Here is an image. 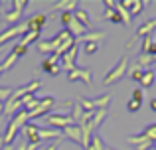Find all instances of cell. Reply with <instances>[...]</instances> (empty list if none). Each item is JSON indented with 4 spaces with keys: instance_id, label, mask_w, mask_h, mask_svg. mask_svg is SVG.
<instances>
[{
    "instance_id": "1",
    "label": "cell",
    "mask_w": 156,
    "mask_h": 150,
    "mask_svg": "<svg viewBox=\"0 0 156 150\" xmlns=\"http://www.w3.org/2000/svg\"><path fill=\"white\" fill-rule=\"evenodd\" d=\"M28 120H30V115H28V111L16 113V115L12 117V120H10V124H8V128H6V134H4V144H12V142H14V138H16V134H18V131L26 127Z\"/></svg>"
},
{
    "instance_id": "2",
    "label": "cell",
    "mask_w": 156,
    "mask_h": 150,
    "mask_svg": "<svg viewBox=\"0 0 156 150\" xmlns=\"http://www.w3.org/2000/svg\"><path fill=\"white\" fill-rule=\"evenodd\" d=\"M129 71V58H122L121 61L117 63V65L113 67V69L109 71V73L105 75V79H103V83L105 85H113V83H117V81H121L122 79V75Z\"/></svg>"
},
{
    "instance_id": "3",
    "label": "cell",
    "mask_w": 156,
    "mask_h": 150,
    "mask_svg": "<svg viewBox=\"0 0 156 150\" xmlns=\"http://www.w3.org/2000/svg\"><path fill=\"white\" fill-rule=\"evenodd\" d=\"M46 120H48V124H50V127L55 128V131H63V128H67V127H71V124H75V123H73V119H71V115H69V117L48 115Z\"/></svg>"
},
{
    "instance_id": "4",
    "label": "cell",
    "mask_w": 156,
    "mask_h": 150,
    "mask_svg": "<svg viewBox=\"0 0 156 150\" xmlns=\"http://www.w3.org/2000/svg\"><path fill=\"white\" fill-rule=\"evenodd\" d=\"M28 32V24H20V26H12L8 28L6 32H2L0 34V46H2L4 42H8L10 38H16V36H24Z\"/></svg>"
},
{
    "instance_id": "5",
    "label": "cell",
    "mask_w": 156,
    "mask_h": 150,
    "mask_svg": "<svg viewBox=\"0 0 156 150\" xmlns=\"http://www.w3.org/2000/svg\"><path fill=\"white\" fill-rule=\"evenodd\" d=\"M53 103H55V99H53V97H46V99H40V105H38V107H36L32 113H28V115H30V119H36V117L46 115V113L53 107Z\"/></svg>"
},
{
    "instance_id": "6",
    "label": "cell",
    "mask_w": 156,
    "mask_h": 150,
    "mask_svg": "<svg viewBox=\"0 0 156 150\" xmlns=\"http://www.w3.org/2000/svg\"><path fill=\"white\" fill-rule=\"evenodd\" d=\"M12 6H14V10L8 12V14H4V20H6V22H10V24L16 22V20L22 16L24 8L28 6V2H26V0H14V2H12Z\"/></svg>"
},
{
    "instance_id": "7",
    "label": "cell",
    "mask_w": 156,
    "mask_h": 150,
    "mask_svg": "<svg viewBox=\"0 0 156 150\" xmlns=\"http://www.w3.org/2000/svg\"><path fill=\"white\" fill-rule=\"evenodd\" d=\"M22 132H24V136L28 138L30 144H42V138H40V127H38V124L28 123L26 127H24Z\"/></svg>"
},
{
    "instance_id": "8",
    "label": "cell",
    "mask_w": 156,
    "mask_h": 150,
    "mask_svg": "<svg viewBox=\"0 0 156 150\" xmlns=\"http://www.w3.org/2000/svg\"><path fill=\"white\" fill-rule=\"evenodd\" d=\"M77 50H79V47H77V44H75V46H73L69 51H65V54H63V58H61V65L65 67V71H73V69H75Z\"/></svg>"
},
{
    "instance_id": "9",
    "label": "cell",
    "mask_w": 156,
    "mask_h": 150,
    "mask_svg": "<svg viewBox=\"0 0 156 150\" xmlns=\"http://www.w3.org/2000/svg\"><path fill=\"white\" fill-rule=\"evenodd\" d=\"M67 79L69 81H83L85 85H91V71L89 69H73L67 73Z\"/></svg>"
},
{
    "instance_id": "10",
    "label": "cell",
    "mask_w": 156,
    "mask_h": 150,
    "mask_svg": "<svg viewBox=\"0 0 156 150\" xmlns=\"http://www.w3.org/2000/svg\"><path fill=\"white\" fill-rule=\"evenodd\" d=\"M46 22H48V16H46V14H36L34 18H30L26 24H28V30L40 32V30H42V26H44Z\"/></svg>"
},
{
    "instance_id": "11",
    "label": "cell",
    "mask_w": 156,
    "mask_h": 150,
    "mask_svg": "<svg viewBox=\"0 0 156 150\" xmlns=\"http://www.w3.org/2000/svg\"><path fill=\"white\" fill-rule=\"evenodd\" d=\"M61 134L65 136V138H69V140H73V142H77V144H81V128L77 127V124H71V127H67V128H63L61 131Z\"/></svg>"
},
{
    "instance_id": "12",
    "label": "cell",
    "mask_w": 156,
    "mask_h": 150,
    "mask_svg": "<svg viewBox=\"0 0 156 150\" xmlns=\"http://www.w3.org/2000/svg\"><path fill=\"white\" fill-rule=\"evenodd\" d=\"M122 6H129V14H130V18H133V16H136V14H140L142 12V8L146 6V2H142V0H136V2H133V0H122Z\"/></svg>"
},
{
    "instance_id": "13",
    "label": "cell",
    "mask_w": 156,
    "mask_h": 150,
    "mask_svg": "<svg viewBox=\"0 0 156 150\" xmlns=\"http://www.w3.org/2000/svg\"><path fill=\"white\" fill-rule=\"evenodd\" d=\"M73 16H75V20L85 28V30H89V28H91V18H89V14L85 10H81V8H79V10L73 12Z\"/></svg>"
},
{
    "instance_id": "14",
    "label": "cell",
    "mask_w": 156,
    "mask_h": 150,
    "mask_svg": "<svg viewBox=\"0 0 156 150\" xmlns=\"http://www.w3.org/2000/svg\"><path fill=\"white\" fill-rule=\"evenodd\" d=\"M154 30H156V18H154V20H148L144 26L138 28V30H136V36H140V38H146V36H150Z\"/></svg>"
},
{
    "instance_id": "15",
    "label": "cell",
    "mask_w": 156,
    "mask_h": 150,
    "mask_svg": "<svg viewBox=\"0 0 156 150\" xmlns=\"http://www.w3.org/2000/svg\"><path fill=\"white\" fill-rule=\"evenodd\" d=\"M109 101H111V95H101V97H97V99H91V103H93V109H95V111H103V109H107Z\"/></svg>"
},
{
    "instance_id": "16",
    "label": "cell",
    "mask_w": 156,
    "mask_h": 150,
    "mask_svg": "<svg viewBox=\"0 0 156 150\" xmlns=\"http://www.w3.org/2000/svg\"><path fill=\"white\" fill-rule=\"evenodd\" d=\"M16 61H18V55H16L14 51H10V54L6 55V59H4V61L0 63V71H2V73H4V71H8V69H10V67L14 65Z\"/></svg>"
},
{
    "instance_id": "17",
    "label": "cell",
    "mask_w": 156,
    "mask_h": 150,
    "mask_svg": "<svg viewBox=\"0 0 156 150\" xmlns=\"http://www.w3.org/2000/svg\"><path fill=\"white\" fill-rule=\"evenodd\" d=\"M154 79H156V71H152V69H144V75H142V79H140L142 89L150 87V85L154 83Z\"/></svg>"
},
{
    "instance_id": "18",
    "label": "cell",
    "mask_w": 156,
    "mask_h": 150,
    "mask_svg": "<svg viewBox=\"0 0 156 150\" xmlns=\"http://www.w3.org/2000/svg\"><path fill=\"white\" fill-rule=\"evenodd\" d=\"M103 38H105L103 32H89V34H83L81 38H77V40L87 44V42H97V40H103Z\"/></svg>"
},
{
    "instance_id": "19",
    "label": "cell",
    "mask_w": 156,
    "mask_h": 150,
    "mask_svg": "<svg viewBox=\"0 0 156 150\" xmlns=\"http://www.w3.org/2000/svg\"><path fill=\"white\" fill-rule=\"evenodd\" d=\"M38 38H40V32H32V30H28L26 34L22 36V40H20V44L28 47V46H30L32 42H36V40H38Z\"/></svg>"
},
{
    "instance_id": "20",
    "label": "cell",
    "mask_w": 156,
    "mask_h": 150,
    "mask_svg": "<svg viewBox=\"0 0 156 150\" xmlns=\"http://www.w3.org/2000/svg\"><path fill=\"white\" fill-rule=\"evenodd\" d=\"M87 150H107V148H105L103 140H101V136L99 134H93V138H91V142H89Z\"/></svg>"
},
{
    "instance_id": "21",
    "label": "cell",
    "mask_w": 156,
    "mask_h": 150,
    "mask_svg": "<svg viewBox=\"0 0 156 150\" xmlns=\"http://www.w3.org/2000/svg\"><path fill=\"white\" fill-rule=\"evenodd\" d=\"M117 12L121 14V20H122V24H125V26H129V24H130V14H129V10H126V8L122 6L121 2H117Z\"/></svg>"
},
{
    "instance_id": "22",
    "label": "cell",
    "mask_w": 156,
    "mask_h": 150,
    "mask_svg": "<svg viewBox=\"0 0 156 150\" xmlns=\"http://www.w3.org/2000/svg\"><path fill=\"white\" fill-rule=\"evenodd\" d=\"M150 148H154V142H152V140H148L146 136H142L140 142L134 144V150H150Z\"/></svg>"
},
{
    "instance_id": "23",
    "label": "cell",
    "mask_w": 156,
    "mask_h": 150,
    "mask_svg": "<svg viewBox=\"0 0 156 150\" xmlns=\"http://www.w3.org/2000/svg\"><path fill=\"white\" fill-rule=\"evenodd\" d=\"M142 75H144V69H142L140 65H134L133 69H130V79L133 81H140Z\"/></svg>"
},
{
    "instance_id": "24",
    "label": "cell",
    "mask_w": 156,
    "mask_h": 150,
    "mask_svg": "<svg viewBox=\"0 0 156 150\" xmlns=\"http://www.w3.org/2000/svg\"><path fill=\"white\" fill-rule=\"evenodd\" d=\"M142 136H146L148 140L156 142V124H150V127H146V128H144V132H142Z\"/></svg>"
},
{
    "instance_id": "25",
    "label": "cell",
    "mask_w": 156,
    "mask_h": 150,
    "mask_svg": "<svg viewBox=\"0 0 156 150\" xmlns=\"http://www.w3.org/2000/svg\"><path fill=\"white\" fill-rule=\"evenodd\" d=\"M148 63H152V55H148V54H140V58L136 59V65H140L142 69H144Z\"/></svg>"
},
{
    "instance_id": "26",
    "label": "cell",
    "mask_w": 156,
    "mask_h": 150,
    "mask_svg": "<svg viewBox=\"0 0 156 150\" xmlns=\"http://www.w3.org/2000/svg\"><path fill=\"white\" fill-rule=\"evenodd\" d=\"M97 50H99V44H97V42H87V44L83 46V51H85L87 55H93Z\"/></svg>"
},
{
    "instance_id": "27",
    "label": "cell",
    "mask_w": 156,
    "mask_h": 150,
    "mask_svg": "<svg viewBox=\"0 0 156 150\" xmlns=\"http://www.w3.org/2000/svg\"><path fill=\"white\" fill-rule=\"evenodd\" d=\"M152 44H154V42H152V36H146V38L142 40V54H148Z\"/></svg>"
},
{
    "instance_id": "28",
    "label": "cell",
    "mask_w": 156,
    "mask_h": 150,
    "mask_svg": "<svg viewBox=\"0 0 156 150\" xmlns=\"http://www.w3.org/2000/svg\"><path fill=\"white\" fill-rule=\"evenodd\" d=\"M42 69L46 71V73H50V75H57V73H59V65H46V63H42Z\"/></svg>"
},
{
    "instance_id": "29",
    "label": "cell",
    "mask_w": 156,
    "mask_h": 150,
    "mask_svg": "<svg viewBox=\"0 0 156 150\" xmlns=\"http://www.w3.org/2000/svg\"><path fill=\"white\" fill-rule=\"evenodd\" d=\"M12 51H14V54L18 55V58H22V55H24V54H26V51H28V47H26V46H22V44L18 42V44H16L14 47H12Z\"/></svg>"
},
{
    "instance_id": "30",
    "label": "cell",
    "mask_w": 156,
    "mask_h": 150,
    "mask_svg": "<svg viewBox=\"0 0 156 150\" xmlns=\"http://www.w3.org/2000/svg\"><path fill=\"white\" fill-rule=\"evenodd\" d=\"M75 6H77L75 0H69V2H59V4H57V8H63V12H69L71 8H75Z\"/></svg>"
},
{
    "instance_id": "31",
    "label": "cell",
    "mask_w": 156,
    "mask_h": 150,
    "mask_svg": "<svg viewBox=\"0 0 156 150\" xmlns=\"http://www.w3.org/2000/svg\"><path fill=\"white\" fill-rule=\"evenodd\" d=\"M142 97H144V89H142V87H138V89H134V91H133V99L134 101L142 103Z\"/></svg>"
},
{
    "instance_id": "32",
    "label": "cell",
    "mask_w": 156,
    "mask_h": 150,
    "mask_svg": "<svg viewBox=\"0 0 156 150\" xmlns=\"http://www.w3.org/2000/svg\"><path fill=\"white\" fill-rule=\"evenodd\" d=\"M140 105H142V103H138V101H134V99H130V101H129V105H126V109H129V111H130V113H136V111H138V109H140Z\"/></svg>"
},
{
    "instance_id": "33",
    "label": "cell",
    "mask_w": 156,
    "mask_h": 150,
    "mask_svg": "<svg viewBox=\"0 0 156 150\" xmlns=\"http://www.w3.org/2000/svg\"><path fill=\"white\" fill-rule=\"evenodd\" d=\"M148 55H152V61H156V44H152V46H150Z\"/></svg>"
},
{
    "instance_id": "34",
    "label": "cell",
    "mask_w": 156,
    "mask_h": 150,
    "mask_svg": "<svg viewBox=\"0 0 156 150\" xmlns=\"http://www.w3.org/2000/svg\"><path fill=\"white\" fill-rule=\"evenodd\" d=\"M150 109L156 113V97H152V99H150Z\"/></svg>"
},
{
    "instance_id": "35",
    "label": "cell",
    "mask_w": 156,
    "mask_h": 150,
    "mask_svg": "<svg viewBox=\"0 0 156 150\" xmlns=\"http://www.w3.org/2000/svg\"><path fill=\"white\" fill-rule=\"evenodd\" d=\"M46 150H57V146H55V144H50V146H48Z\"/></svg>"
},
{
    "instance_id": "36",
    "label": "cell",
    "mask_w": 156,
    "mask_h": 150,
    "mask_svg": "<svg viewBox=\"0 0 156 150\" xmlns=\"http://www.w3.org/2000/svg\"><path fill=\"white\" fill-rule=\"evenodd\" d=\"M2 144H4V136H0V150H2Z\"/></svg>"
},
{
    "instance_id": "37",
    "label": "cell",
    "mask_w": 156,
    "mask_h": 150,
    "mask_svg": "<svg viewBox=\"0 0 156 150\" xmlns=\"http://www.w3.org/2000/svg\"><path fill=\"white\" fill-rule=\"evenodd\" d=\"M4 113V103H0V115Z\"/></svg>"
},
{
    "instance_id": "38",
    "label": "cell",
    "mask_w": 156,
    "mask_h": 150,
    "mask_svg": "<svg viewBox=\"0 0 156 150\" xmlns=\"http://www.w3.org/2000/svg\"><path fill=\"white\" fill-rule=\"evenodd\" d=\"M4 150H12V148H10V146H6V148H4Z\"/></svg>"
},
{
    "instance_id": "39",
    "label": "cell",
    "mask_w": 156,
    "mask_h": 150,
    "mask_svg": "<svg viewBox=\"0 0 156 150\" xmlns=\"http://www.w3.org/2000/svg\"><path fill=\"white\" fill-rule=\"evenodd\" d=\"M107 150H115V148H107Z\"/></svg>"
},
{
    "instance_id": "40",
    "label": "cell",
    "mask_w": 156,
    "mask_h": 150,
    "mask_svg": "<svg viewBox=\"0 0 156 150\" xmlns=\"http://www.w3.org/2000/svg\"><path fill=\"white\" fill-rule=\"evenodd\" d=\"M154 148H156V142H154Z\"/></svg>"
}]
</instances>
